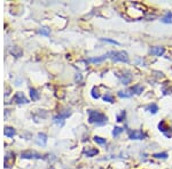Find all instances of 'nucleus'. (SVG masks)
Masks as SVG:
<instances>
[{
  "mask_svg": "<svg viewBox=\"0 0 172 169\" xmlns=\"http://www.w3.org/2000/svg\"><path fill=\"white\" fill-rule=\"evenodd\" d=\"M97 153H99V151H97V149H89V150L84 151V154L86 155V157H94Z\"/></svg>",
  "mask_w": 172,
  "mask_h": 169,
  "instance_id": "15",
  "label": "nucleus"
},
{
  "mask_svg": "<svg viewBox=\"0 0 172 169\" xmlns=\"http://www.w3.org/2000/svg\"><path fill=\"white\" fill-rule=\"evenodd\" d=\"M30 96H31V98H32V101H37L38 98H39V93H38L36 89L31 88L30 89Z\"/></svg>",
  "mask_w": 172,
  "mask_h": 169,
  "instance_id": "17",
  "label": "nucleus"
},
{
  "mask_svg": "<svg viewBox=\"0 0 172 169\" xmlns=\"http://www.w3.org/2000/svg\"><path fill=\"white\" fill-rule=\"evenodd\" d=\"M103 41H107V42H110V44H114V45H120L117 41H115V40H111V39H102Z\"/></svg>",
  "mask_w": 172,
  "mask_h": 169,
  "instance_id": "27",
  "label": "nucleus"
},
{
  "mask_svg": "<svg viewBox=\"0 0 172 169\" xmlns=\"http://www.w3.org/2000/svg\"><path fill=\"white\" fill-rule=\"evenodd\" d=\"M92 97H93V98H95V99H97V98L100 97V94L97 93V90L95 88L92 89Z\"/></svg>",
  "mask_w": 172,
  "mask_h": 169,
  "instance_id": "26",
  "label": "nucleus"
},
{
  "mask_svg": "<svg viewBox=\"0 0 172 169\" xmlns=\"http://www.w3.org/2000/svg\"><path fill=\"white\" fill-rule=\"evenodd\" d=\"M4 134H5V136H7V137H13V136L15 135V129L12 128V127H5Z\"/></svg>",
  "mask_w": 172,
  "mask_h": 169,
  "instance_id": "12",
  "label": "nucleus"
},
{
  "mask_svg": "<svg viewBox=\"0 0 172 169\" xmlns=\"http://www.w3.org/2000/svg\"><path fill=\"white\" fill-rule=\"evenodd\" d=\"M13 161H14V158H13V157H9V155L5 157V167H6V168L10 167V165H12Z\"/></svg>",
  "mask_w": 172,
  "mask_h": 169,
  "instance_id": "19",
  "label": "nucleus"
},
{
  "mask_svg": "<svg viewBox=\"0 0 172 169\" xmlns=\"http://www.w3.org/2000/svg\"><path fill=\"white\" fill-rule=\"evenodd\" d=\"M125 116H126V112L125 111H122L120 112V114L117 116V121L118 122H122V121H124V119H125Z\"/></svg>",
  "mask_w": 172,
  "mask_h": 169,
  "instance_id": "23",
  "label": "nucleus"
},
{
  "mask_svg": "<svg viewBox=\"0 0 172 169\" xmlns=\"http://www.w3.org/2000/svg\"><path fill=\"white\" fill-rule=\"evenodd\" d=\"M108 57L111 61H114V62H123V63H127L128 62V55L124 50L108 53Z\"/></svg>",
  "mask_w": 172,
  "mask_h": 169,
  "instance_id": "2",
  "label": "nucleus"
},
{
  "mask_svg": "<svg viewBox=\"0 0 172 169\" xmlns=\"http://www.w3.org/2000/svg\"><path fill=\"white\" fill-rule=\"evenodd\" d=\"M93 140H94V142H95V143H97V144H106V143H107L106 138L99 137V136H95V137H94Z\"/></svg>",
  "mask_w": 172,
  "mask_h": 169,
  "instance_id": "20",
  "label": "nucleus"
},
{
  "mask_svg": "<svg viewBox=\"0 0 172 169\" xmlns=\"http://www.w3.org/2000/svg\"><path fill=\"white\" fill-rule=\"evenodd\" d=\"M106 59H108V55H102L100 57H92V59H87V62L89 63H102Z\"/></svg>",
  "mask_w": 172,
  "mask_h": 169,
  "instance_id": "8",
  "label": "nucleus"
},
{
  "mask_svg": "<svg viewBox=\"0 0 172 169\" xmlns=\"http://www.w3.org/2000/svg\"><path fill=\"white\" fill-rule=\"evenodd\" d=\"M146 135L141 132V130H133L130 132V138L131 140H145Z\"/></svg>",
  "mask_w": 172,
  "mask_h": 169,
  "instance_id": "3",
  "label": "nucleus"
},
{
  "mask_svg": "<svg viewBox=\"0 0 172 169\" xmlns=\"http://www.w3.org/2000/svg\"><path fill=\"white\" fill-rule=\"evenodd\" d=\"M103 101L105 102H108V103H114V97H112L110 94H106L103 96Z\"/></svg>",
  "mask_w": 172,
  "mask_h": 169,
  "instance_id": "21",
  "label": "nucleus"
},
{
  "mask_svg": "<svg viewBox=\"0 0 172 169\" xmlns=\"http://www.w3.org/2000/svg\"><path fill=\"white\" fill-rule=\"evenodd\" d=\"M120 132H123V128H120V127H115L114 130H112V135H114V136H118Z\"/></svg>",
  "mask_w": 172,
  "mask_h": 169,
  "instance_id": "24",
  "label": "nucleus"
},
{
  "mask_svg": "<svg viewBox=\"0 0 172 169\" xmlns=\"http://www.w3.org/2000/svg\"><path fill=\"white\" fill-rule=\"evenodd\" d=\"M132 91H131V89L130 90H120V91H118V96L120 97H122V98H128V97H131L132 96Z\"/></svg>",
  "mask_w": 172,
  "mask_h": 169,
  "instance_id": "13",
  "label": "nucleus"
},
{
  "mask_svg": "<svg viewBox=\"0 0 172 169\" xmlns=\"http://www.w3.org/2000/svg\"><path fill=\"white\" fill-rule=\"evenodd\" d=\"M40 34H43V36H48L49 34V29H47V28H43V29H40Z\"/></svg>",
  "mask_w": 172,
  "mask_h": 169,
  "instance_id": "25",
  "label": "nucleus"
},
{
  "mask_svg": "<svg viewBox=\"0 0 172 169\" xmlns=\"http://www.w3.org/2000/svg\"><path fill=\"white\" fill-rule=\"evenodd\" d=\"M153 157L156 158V159H166L168 158V153H165V152H163V153H155Z\"/></svg>",
  "mask_w": 172,
  "mask_h": 169,
  "instance_id": "22",
  "label": "nucleus"
},
{
  "mask_svg": "<svg viewBox=\"0 0 172 169\" xmlns=\"http://www.w3.org/2000/svg\"><path fill=\"white\" fill-rule=\"evenodd\" d=\"M64 119H66V118L63 117L61 113H59L58 116H55V117H54L53 120H54V122H55V124H58V125H63V120H64Z\"/></svg>",
  "mask_w": 172,
  "mask_h": 169,
  "instance_id": "16",
  "label": "nucleus"
},
{
  "mask_svg": "<svg viewBox=\"0 0 172 169\" xmlns=\"http://www.w3.org/2000/svg\"><path fill=\"white\" fill-rule=\"evenodd\" d=\"M14 101H15L16 103H28V99L24 97V95H23L22 93H17V94H15V96H14Z\"/></svg>",
  "mask_w": 172,
  "mask_h": 169,
  "instance_id": "7",
  "label": "nucleus"
},
{
  "mask_svg": "<svg viewBox=\"0 0 172 169\" xmlns=\"http://www.w3.org/2000/svg\"><path fill=\"white\" fill-rule=\"evenodd\" d=\"M22 158L24 159H31V158H37V159H41L43 157L38 153H32V152H24L22 153Z\"/></svg>",
  "mask_w": 172,
  "mask_h": 169,
  "instance_id": "9",
  "label": "nucleus"
},
{
  "mask_svg": "<svg viewBox=\"0 0 172 169\" xmlns=\"http://www.w3.org/2000/svg\"><path fill=\"white\" fill-rule=\"evenodd\" d=\"M46 142H47V136H46L45 134H38V136H37V143L39 144V145H45L46 144Z\"/></svg>",
  "mask_w": 172,
  "mask_h": 169,
  "instance_id": "10",
  "label": "nucleus"
},
{
  "mask_svg": "<svg viewBox=\"0 0 172 169\" xmlns=\"http://www.w3.org/2000/svg\"><path fill=\"white\" fill-rule=\"evenodd\" d=\"M161 21H162L163 23H165V24H170V23H172V13L171 12H168Z\"/></svg>",
  "mask_w": 172,
  "mask_h": 169,
  "instance_id": "14",
  "label": "nucleus"
},
{
  "mask_svg": "<svg viewBox=\"0 0 172 169\" xmlns=\"http://www.w3.org/2000/svg\"><path fill=\"white\" fill-rule=\"evenodd\" d=\"M164 52H165L164 47H161V46H155V47L150 48V54L155 55V56H162L164 54Z\"/></svg>",
  "mask_w": 172,
  "mask_h": 169,
  "instance_id": "4",
  "label": "nucleus"
},
{
  "mask_svg": "<svg viewBox=\"0 0 172 169\" xmlns=\"http://www.w3.org/2000/svg\"><path fill=\"white\" fill-rule=\"evenodd\" d=\"M89 122L90 124H95L97 126L106 125L107 122V117L103 113L99 112V111L89 110Z\"/></svg>",
  "mask_w": 172,
  "mask_h": 169,
  "instance_id": "1",
  "label": "nucleus"
},
{
  "mask_svg": "<svg viewBox=\"0 0 172 169\" xmlns=\"http://www.w3.org/2000/svg\"><path fill=\"white\" fill-rule=\"evenodd\" d=\"M117 77L120 79V81H122L123 85H128V83L131 82V79H132V77H131V74L130 73H123V74L117 73Z\"/></svg>",
  "mask_w": 172,
  "mask_h": 169,
  "instance_id": "6",
  "label": "nucleus"
},
{
  "mask_svg": "<svg viewBox=\"0 0 172 169\" xmlns=\"http://www.w3.org/2000/svg\"><path fill=\"white\" fill-rule=\"evenodd\" d=\"M158 129L161 130V132H163V134H165L168 137H171L172 134L169 130H170V128L166 126V124H165V121H161L159 124H158Z\"/></svg>",
  "mask_w": 172,
  "mask_h": 169,
  "instance_id": "5",
  "label": "nucleus"
},
{
  "mask_svg": "<svg viewBox=\"0 0 172 169\" xmlns=\"http://www.w3.org/2000/svg\"><path fill=\"white\" fill-rule=\"evenodd\" d=\"M147 110L149 111L150 113H153V114H155V113H157V111H158V106H157L156 104H150V105H148V108H147Z\"/></svg>",
  "mask_w": 172,
  "mask_h": 169,
  "instance_id": "18",
  "label": "nucleus"
},
{
  "mask_svg": "<svg viewBox=\"0 0 172 169\" xmlns=\"http://www.w3.org/2000/svg\"><path fill=\"white\" fill-rule=\"evenodd\" d=\"M131 91L135 94V95H140L142 94V91H143V87H142L141 85H134L132 88H131Z\"/></svg>",
  "mask_w": 172,
  "mask_h": 169,
  "instance_id": "11",
  "label": "nucleus"
}]
</instances>
